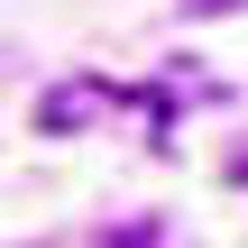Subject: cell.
Listing matches in <instances>:
<instances>
[{"label":"cell","instance_id":"cell-1","mask_svg":"<svg viewBox=\"0 0 248 248\" xmlns=\"http://www.w3.org/2000/svg\"><path fill=\"white\" fill-rule=\"evenodd\" d=\"M101 110H156V92H129V83H110V74H64V83L37 101V129H46V138H74V129H92Z\"/></svg>","mask_w":248,"mask_h":248},{"label":"cell","instance_id":"cell-2","mask_svg":"<svg viewBox=\"0 0 248 248\" xmlns=\"http://www.w3.org/2000/svg\"><path fill=\"white\" fill-rule=\"evenodd\" d=\"M193 18H221V9H248V0H184Z\"/></svg>","mask_w":248,"mask_h":248}]
</instances>
